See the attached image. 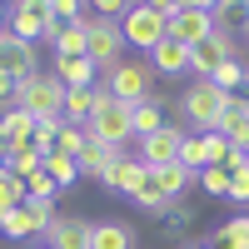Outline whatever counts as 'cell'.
<instances>
[{
	"label": "cell",
	"instance_id": "39",
	"mask_svg": "<svg viewBox=\"0 0 249 249\" xmlns=\"http://www.w3.org/2000/svg\"><path fill=\"white\" fill-rule=\"evenodd\" d=\"M184 5H190V10H210V15H214V5H219V0H184Z\"/></svg>",
	"mask_w": 249,
	"mask_h": 249
},
{
	"label": "cell",
	"instance_id": "42",
	"mask_svg": "<svg viewBox=\"0 0 249 249\" xmlns=\"http://www.w3.org/2000/svg\"><path fill=\"white\" fill-rule=\"evenodd\" d=\"M244 90H249V60H244Z\"/></svg>",
	"mask_w": 249,
	"mask_h": 249
},
{
	"label": "cell",
	"instance_id": "22",
	"mask_svg": "<svg viewBox=\"0 0 249 249\" xmlns=\"http://www.w3.org/2000/svg\"><path fill=\"white\" fill-rule=\"evenodd\" d=\"M210 249H249V214L224 219L219 230L210 234Z\"/></svg>",
	"mask_w": 249,
	"mask_h": 249
},
{
	"label": "cell",
	"instance_id": "11",
	"mask_svg": "<svg viewBox=\"0 0 249 249\" xmlns=\"http://www.w3.org/2000/svg\"><path fill=\"white\" fill-rule=\"evenodd\" d=\"M144 179H150V170H144V160L140 155H115V164H110V170H105V179H100V184H105V190H115V195H130L135 199V190H140V184Z\"/></svg>",
	"mask_w": 249,
	"mask_h": 249
},
{
	"label": "cell",
	"instance_id": "43",
	"mask_svg": "<svg viewBox=\"0 0 249 249\" xmlns=\"http://www.w3.org/2000/svg\"><path fill=\"white\" fill-rule=\"evenodd\" d=\"M0 55H5V35H0Z\"/></svg>",
	"mask_w": 249,
	"mask_h": 249
},
{
	"label": "cell",
	"instance_id": "16",
	"mask_svg": "<svg viewBox=\"0 0 249 249\" xmlns=\"http://www.w3.org/2000/svg\"><path fill=\"white\" fill-rule=\"evenodd\" d=\"M150 70L155 75H184V70H190V45H179V40L164 35L160 45L150 50Z\"/></svg>",
	"mask_w": 249,
	"mask_h": 249
},
{
	"label": "cell",
	"instance_id": "7",
	"mask_svg": "<svg viewBox=\"0 0 249 249\" xmlns=\"http://www.w3.org/2000/svg\"><path fill=\"white\" fill-rule=\"evenodd\" d=\"M224 60H239V40H234L230 30H219V25H214V35H210V40H199V45L190 50V70H195L199 80H210V75L224 65Z\"/></svg>",
	"mask_w": 249,
	"mask_h": 249
},
{
	"label": "cell",
	"instance_id": "46",
	"mask_svg": "<svg viewBox=\"0 0 249 249\" xmlns=\"http://www.w3.org/2000/svg\"><path fill=\"white\" fill-rule=\"evenodd\" d=\"M40 249H50V244H40Z\"/></svg>",
	"mask_w": 249,
	"mask_h": 249
},
{
	"label": "cell",
	"instance_id": "27",
	"mask_svg": "<svg viewBox=\"0 0 249 249\" xmlns=\"http://www.w3.org/2000/svg\"><path fill=\"white\" fill-rule=\"evenodd\" d=\"M195 184L204 195H214V199H230V170H224V164H204L195 175Z\"/></svg>",
	"mask_w": 249,
	"mask_h": 249
},
{
	"label": "cell",
	"instance_id": "8",
	"mask_svg": "<svg viewBox=\"0 0 249 249\" xmlns=\"http://www.w3.org/2000/svg\"><path fill=\"white\" fill-rule=\"evenodd\" d=\"M50 20H55V15H50V0H15V5H10V20H5V35L40 45V35H45Z\"/></svg>",
	"mask_w": 249,
	"mask_h": 249
},
{
	"label": "cell",
	"instance_id": "10",
	"mask_svg": "<svg viewBox=\"0 0 249 249\" xmlns=\"http://www.w3.org/2000/svg\"><path fill=\"white\" fill-rule=\"evenodd\" d=\"M0 35H5V30H0ZM0 70H5L15 85H20V80H30V75H40V45L5 35V55H0Z\"/></svg>",
	"mask_w": 249,
	"mask_h": 249
},
{
	"label": "cell",
	"instance_id": "45",
	"mask_svg": "<svg viewBox=\"0 0 249 249\" xmlns=\"http://www.w3.org/2000/svg\"><path fill=\"white\" fill-rule=\"evenodd\" d=\"M244 40H249V25H244Z\"/></svg>",
	"mask_w": 249,
	"mask_h": 249
},
{
	"label": "cell",
	"instance_id": "1",
	"mask_svg": "<svg viewBox=\"0 0 249 249\" xmlns=\"http://www.w3.org/2000/svg\"><path fill=\"white\" fill-rule=\"evenodd\" d=\"M80 25H85V35H90V45H85V60H90V65L95 70H115L120 65V60H124V50H130V45H124V35H120V20H105V15H80Z\"/></svg>",
	"mask_w": 249,
	"mask_h": 249
},
{
	"label": "cell",
	"instance_id": "36",
	"mask_svg": "<svg viewBox=\"0 0 249 249\" xmlns=\"http://www.w3.org/2000/svg\"><path fill=\"white\" fill-rule=\"evenodd\" d=\"M50 15L70 25V20H80V15H85V0H50Z\"/></svg>",
	"mask_w": 249,
	"mask_h": 249
},
{
	"label": "cell",
	"instance_id": "44",
	"mask_svg": "<svg viewBox=\"0 0 249 249\" xmlns=\"http://www.w3.org/2000/svg\"><path fill=\"white\" fill-rule=\"evenodd\" d=\"M184 249H204V244H184Z\"/></svg>",
	"mask_w": 249,
	"mask_h": 249
},
{
	"label": "cell",
	"instance_id": "24",
	"mask_svg": "<svg viewBox=\"0 0 249 249\" xmlns=\"http://www.w3.org/2000/svg\"><path fill=\"white\" fill-rule=\"evenodd\" d=\"M35 170H45V155H40L35 144H10V175L30 179Z\"/></svg>",
	"mask_w": 249,
	"mask_h": 249
},
{
	"label": "cell",
	"instance_id": "17",
	"mask_svg": "<svg viewBox=\"0 0 249 249\" xmlns=\"http://www.w3.org/2000/svg\"><path fill=\"white\" fill-rule=\"evenodd\" d=\"M90 249H135V230L124 219H95L90 224Z\"/></svg>",
	"mask_w": 249,
	"mask_h": 249
},
{
	"label": "cell",
	"instance_id": "5",
	"mask_svg": "<svg viewBox=\"0 0 249 249\" xmlns=\"http://www.w3.org/2000/svg\"><path fill=\"white\" fill-rule=\"evenodd\" d=\"M120 35H124V45H130V50H144V55H150L160 40L170 35V20L155 15L150 5H130V10L120 15Z\"/></svg>",
	"mask_w": 249,
	"mask_h": 249
},
{
	"label": "cell",
	"instance_id": "33",
	"mask_svg": "<svg viewBox=\"0 0 249 249\" xmlns=\"http://www.w3.org/2000/svg\"><path fill=\"white\" fill-rule=\"evenodd\" d=\"M179 164L184 170H204V164H210V150H204V135H184V144H179Z\"/></svg>",
	"mask_w": 249,
	"mask_h": 249
},
{
	"label": "cell",
	"instance_id": "26",
	"mask_svg": "<svg viewBox=\"0 0 249 249\" xmlns=\"http://www.w3.org/2000/svg\"><path fill=\"white\" fill-rule=\"evenodd\" d=\"M45 175H50V179L60 184V190H70V184L80 179V164H75L70 155H60V150H50V155H45Z\"/></svg>",
	"mask_w": 249,
	"mask_h": 249
},
{
	"label": "cell",
	"instance_id": "38",
	"mask_svg": "<svg viewBox=\"0 0 249 249\" xmlns=\"http://www.w3.org/2000/svg\"><path fill=\"white\" fill-rule=\"evenodd\" d=\"M140 5H150L155 15H164V20H170V15L179 10V0H140Z\"/></svg>",
	"mask_w": 249,
	"mask_h": 249
},
{
	"label": "cell",
	"instance_id": "20",
	"mask_svg": "<svg viewBox=\"0 0 249 249\" xmlns=\"http://www.w3.org/2000/svg\"><path fill=\"white\" fill-rule=\"evenodd\" d=\"M0 135H5L10 144H30V140H35V115H30L25 105L0 110Z\"/></svg>",
	"mask_w": 249,
	"mask_h": 249
},
{
	"label": "cell",
	"instance_id": "30",
	"mask_svg": "<svg viewBox=\"0 0 249 249\" xmlns=\"http://www.w3.org/2000/svg\"><path fill=\"white\" fill-rule=\"evenodd\" d=\"M214 25L230 30V35H234V25L244 30L249 25V5H244V0H219V5H214Z\"/></svg>",
	"mask_w": 249,
	"mask_h": 249
},
{
	"label": "cell",
	"instance_id": "25",
	"mask_svg": "<svg viewBox=\"0 0 249 249\" xmlns=\"http://www.w3.org/2000/svg\"><path fill=\"white\" fill-rule=\"evenodd\" d=\"M85 45H90L85 25H80V20H70V25L60 30V40H55V55H60V60H75V55H85Z\"/></svg>",
	"mask_w": 249,
	"mask_h": 249
},
{
	"label": "cell",
	"instance_id": "2",
	"mask_svg": "<svg viewBox=\"0 0 249 249\" xmlns=\"http://www.w3.org/2000/svg\"><path fill=\"white\" fill-rule=\"evenodd\" d=\"M224 105H230V95H224L219 85H210V80H195V85L179 95V110H184V120L195 124V135H210V130H219V115H224Z\"/></svg>",
	"mask_w": 249,
	"mask_h": 249
},
{
	"label": "cell",
	"instance_id": "3",
	"mask_svg": "<svg viewBox=\"0 0 249 249\" xmlns=\"http://www.w3.org/2000/svg\"><path fill=\"white\" fill-rule=\"evenodd\" d=\"M130 110L135 105H124V100H115L110 90H105V100H100V110L90 115V140H100V144H115V150H124V140H135V124H130Z\"/></svg>",
	"mask_w": 249,
	"mask_h": 249
},
{
	"label": "cell",
	"instance_id": "19",
	"mask_svg": "<svg viewBox=\"0 0 249 249\" xmlns=\"http://www.w3.org/2000/svg\"><path fill=\"white\" fill-rule=\"evenodd\" d=\"M115 155H120L115 144H100V140H90L85 150L75 155V164H80V179H105V170L115 164Z\"/></svg>",
	"mask_w": 249,
	"mask_h": 249
},
{
	"label": "cell",
	"instance_id": "47",
	"mask_svg": "<svg viewBox=\"0 0 249 249\" xmlns=\"http://www.w3.org/2000/svg\"><path fill=\"white\" fill-rule=\"evenodd\" d=\"M244 5H249V0H244Z\"/></svg>",
	"mask_w": 249,
	"mask_h": 249
},
{
	"label": "cell",
	"instance_id": "12",
	"mask_svg": "<svg viewBox=\"0 0 249 249\" xmlns=\"http://www.w3.org/2000/svg\"><path fill=\"white\" fill-rule=\"evenodd\" d=\"M214 35V15L210 10H190V5H184V10H175L170 15V40H179V45H199V40H210Z\"/></svg>",
	"mask_w": 249,
	"mask_h": 249
},
{
	"label": "cell",
	"instance_id": "32",
	"mask_svg": "<svg viewBox=\"0 0 249 249\" xmlns=\"http://www.w3.org/2000/svg\"><path fill=\"white\" fill-rule=\"evenodd\" d=\"M85 144H90V130H85V124H60V135H55V150H60V155L75 160Z\"/></svg>",
	"mask_w": 249,
	"mask_h": 249
},
{
	"label": "cell",
	"instance_id": "40",
	"mask_svg": "<svg viewBox=\"0 0 249 249\" xmlns=\"http://www.w3.org/2000/svg\"><path fill=\"white\" fill-rule=\"evenodd\" d=\"M5 164H10V140L0 135V170H5Z\"/></svg>",
	"mask_w": 249,
	"mask_h": 249
},
{
	"label": "cell",
	"instance_id": "14",
	"mask_svg": "<svg viewBox=\"0 0 249 249\" xmlns=\"http://www.w3.org/2000/svg\"><path fill=\"white\" fill-rule=\"evenodd\" d=\"M219 135L234 144V150L249 155V95H230V105L219 115Z\"/></svg>",
	"mask_w": 249,
	"mask_h": 249
},
{
	"label": "cell",
	"instance_id": "13",
	"mask_svg": "<svg viewBox=\"0 0 249 249\" xmlns=\"http://www.w3.org/2000/svg\"><path fill=\"white\" fill-rule=\"evenodd\" d=\"M45 239H50V249H90V219L85 214H55Z\"/></svg>",
	"mask_w": 249,
	"mask_h": 249
},
{
	"label": "cell",
	"instance_id": "6",
	"mask_svg": "<svg viewBox=\"0 0 249 249\" xmlns=\"http://www.w3.org/2000/svg\"><path fill=\"white\" fill-rule=\"evenodd\" d=\"M155 70H150V60H120V65L105 75V90L115 100H124V105H140V100H150L155 90Z\"/></svg>",
	"mask_w": 249,
	"mask_h": 249
},
{
	"label": "cell",
	"instance_id": "9",
	"mask_svg": "<svg viewBox=\"0 0 249 249\" xmlns=\"http://www.w3.org/2000/svg\"><path fill=\"white\" fill-rule=\"evenodd\" d=\"M179 144H184V130L179 124H164V130L135 140V155L144 160V170H164V164H179Z\"/></svg>",
	"mask_w": 249,
	"mask_h": 249
},
{
	"label": "cell",
	"instance_id": "15",
	"mask_svg": "<svg viewBox=\"0 0 249 249\" xmlns=\"http://www.w3.org/2000/svg\"><path fill=\"white\" fill-rule=\"evenodd\" d=\"M100 100H105V85L65 90V105H60V115H65V124H90V115L100 110Z\"/></svg>",
	"mask_w": 249,
	"mask_h": 249
},
{
	"label": "cell",
	"instance_id": "4",
	"mask_svg": "<svg viewBox=\"0 0 249 249\" xmlns=\"http://www.w3.org/2000/svg\"><path fill=\"white\" fill-rule=\"evenodd\" d=\"M15 105H25L35 120L60 115V105H65V85L55 80V70H40V75H30V80L15 85Z\"/></svg>",
	"mask_w": 249,
	"mask_h": 249
},
{
	"label": "cell",
	"instance_id": "29",
	"mask_svg": "<svg viewBox=\"0 0 249 249\" xmlns=\"http://www.w3.org/2000/svg\"><path fill=\"white\" fill-rule=\"evenodd\" d=\"M210 85H219L224 95H239V90H244V55H239V60H224V65L210 75Z\"/></svg>",
	"mask_w": 249,
	"mask_h": 249
},
{
	"label": "cell",
	"instance_id": "18",
	"mask_svg": "<svg viewBox=\"0 0 249 249\" xmlns=\"http://www.w3.org/2000/svg\"><path fill=\"white\" fill-rule=\"evenodd\" d=\"M50 70H55V80H60L65 90H90V85H95V75H100L85 55H75V60H60V55H55V65H50Z\"/></svg>",
	"mask_w": 249,
	"mask_h": 249
},
{
	"label": "cell",
	"instance_id": "31",
	"mask_svg": "<svg viewBox=\"0 0 249 249\" xmlns=\"http://www.w3.org/2000/svg\"><path fill=\"white\" fill-rule=\"evenodd\" d=\"M15 204H25V179L10 175V164L0 170V214H10Z\"/></svg>",
	"mask_w": 249,
	"mask_h": 249
},
{
	"label": "cell",
	"instance_id": "28",
	"mask_svg": "<svg viewBox=\"0 0 249 249\" xmlns=\"http://www.w3.org/2000/svg\"><path fill=\"white\" fill-rule=\"evenodd\" d=\"M135 204H140V210H150V214H164V210H170V204H175V199H170V195H164V190H160V179L150 175V179H144V184H140V190H135Z\"/></svg>",
	"mask_w": 249,
	"mask_h": 249
},
{
	"label": "cell",
	"instance_id": "37",
	"mask_svg": "<svg viewBox=\"0 0 249 249\" xmlns=\"http://www.w3.org/2000/svg\"><path fill=\"white\" fill-rule=\"evenodd\" d=\"M160 219H164V230H184V219H190V210H184V204L175 199V204H170V210H164Z\"/></svg>",
	"mask_w": 249,
	"mask_h": 249
},
{
	"label": "cell",
	"instance_id": "34",
	"mask_svg": "<svg viewBox=\"0 0 249 249\" xmlns=\"http://www.w3.org/2000/svg\"><path fill=\"white\" fill-rule=\"evenodd\" d=\"M25 199H45V204H55V199H60V184H55L45 170H35V175L25 179Z\"/></svg>",
	"mask_w": 249,
	"mask_h": 249
},
{
	"label": "cell",
	"instance_id": "41",
	"mask_svg": "<svg viewBox=\"0 0 249 249\" xmlns=\"http://www.w3.org/2000/svg\"><path fill=\"white\" fill-rule=\"evenodd\" d=\"M5 20H10V5H5V0H0V30H5Z\"/></svg>",
	"mask_w": 249,
	"mask_h": 249
},
{
	"label": "cell",
	"instance_id": "35",
	"mask_svg": "<svg viewBox=\"0 0 249 249\" xmlns=\"http://www.w3.org/2000/svg\"><path fill=\"white\" fill-rule=\"evenodd\" d=\"M90 15H105V20H120L124 10H130V0H85Z\"/></svg>",
	"mask_w": 249,
	"mask_h": 249
},
{
	"label": "cell",
	"instance_id": "21",
	"mask_svg": "<svg viewBox=\"0 0 249 249\" xmlns=\"http://www.w3.org/2000/svg\"><path fill=\"white\" fill-rule=\"evenodd\" d=\"M130 124H135V140H144V135H155V130H164V105H160V95H150V100H140V105L130 110Z\"/></svg>",
	"mask_w": 249,
	"mask_h": 249
},
{
	"label": "cell",
	"instance_id": "23",
	"mask_svg": "<svg viewBox=\"0 0 249 249\" xmlns=\"http://www.w3.org/2000/svg\"><path fill=\"white\" fill-rule=\"evenodd\" d=\"M150 175L160 179V190L170 195V199H179V195L195 184V170H184V164H164V170H150Z\"/></svg>",
	"mask_w": 249,
	"mask_h": 249
}]
</instances>
